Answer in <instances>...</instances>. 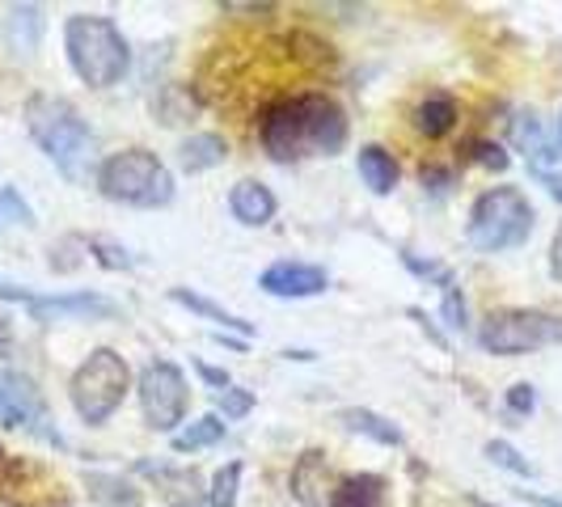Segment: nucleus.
Segmentation results:
<instances>
[{
  "mask_svg": "<svg viewBox=\"0 0 562 507\" xmlns=\"http://www.w3.org/2000/svg\"><path fill=\"white\" fill-rule=\"evenodd\" d=\"M347 140V114L326 93H301L271 106L262 119V148L276 161H296L313 153H338Z\"/></svg>",
  "mask_w": 562,
  "mask_h": 507,
  "instance_id": "f257e3e1",
  "label": "nucleus"
},
{
  "mask_svg": "<svg viewBox=\"0 0 562 507\" xmlns=\"http://www.w3.org/2000/svg\"><path fill=\"white\" fill-rule=\"evenodd\" d=\"M26 127L34 144L52 157V166L68 178V182H81L89 157H93V132L81 119V111L64 98L52 93H34L26 102Z\"/></svg>",
  "mask_w": 562,
  "mask_h": 507,
  "instance_id": "f03ea898",
  "label": "nucleus"
},
{
  "mask_svg": "<svg viewBox=\"0 0 562 507\" xmlns=\"http://www.w3.org/2000/svg\"><path fill=\"white\" fill-rule=\"evenodd\" d=\"M64 47H68V64L85 84L93 89H111L123 81L127 72V38L102 13H77L64 26Z\"/></svg>",
  "mask_w": 562,
  "mask_h": 507,
  "instance_id": "7ed1b4c3",
  "label": "nucleus"
},
{
  "mask_svg": "<svg viewBox=\"0 0 562 507\" xmlns=\"http://www.w3.org/2000/svg\"><path fill=\"white\" fill-rule=\"evenodd\" d=\"M98 191L127 207H166L173 199V178L148 148H127L98 166Z\"/></svg>",
  "mask_w": 562,
  "mask_h": 507,
  "instance_id": "20e7f679",
  "label": "nucleus"
},
{
  "mask_svg": "<svg viewBox=\"0 0 562 507\" xmlns=\"http://www.w3.org/2000/svg\"><path fill=\"white\" fill-rule=\"evenodd\" d=\"M533 233V203L516 187H491L470 207V241L486 254L516 250Z\"/></svg>",
  "mask_w": 562,
  "mask_h": 507,
  "instance_id": "39448f33",
  "label": "nucleus"
},
{
  "mask_svg": "<svg viewBox=\"0 0 562 507\" xmlns=\"http://www.w3.org/2000/svg\"><path fill=\"white\" fill-rule=\"evenodd\" d=\"M127 381H132V372L123 364V356H114L111 347H98V351L72 372V385H68L77 415H81L89 427L106 422L114 410L123 406Z\"/></svg>",
  "mask_w": 562,
  "mask_h": 507,
  "instance_id": "423d86ee",
  "label": "nucleus"
},
{
  "mask_svg": "<svg viewBox=\"0 0 562 507\" xmlns=\"http://www.w3.org/2000/svg\"><path fill=\"white\" fill-rule=\"evenodd\" d=\"M482 347L495 356H525L533 347L562 342V317L541 309H499L482 322Z\"/></svg>",
  "mask_w": 562,
  "mask_h": 507,
  "instance_id": "0eeeda50",
  "label": "nucleus"
},
{
  "mask_svg": "<svg viewBox=\"0 0 562 507\" xmlns=\"http://www.w3.org/2000/svg\"><path fill=\"white\" fill-rule=\"evenodd\" d=\"M187 402H191V390H187V376L169 360H157L140 372V406L148 427L157 431H173L182 415H187Z\"/></svg>",
  "mask_w": 562,
  "mask_h": 507,
  "instance_id": "6e6552de",
  "label": "nucleus"
},
{
  "mask_svg": "<svg viewBox=\"0 0 562 507\" xmlns=\"http://www.w3.org/2000/svg\"><path fill=\"white\" fill-rule=\"evenodd\" d=\"M258 288L271 292V296H288V301H305V296H317L330 288V275L322 267H310V262H276L258 275Z\"/></svg>",
  "mask_w": 562,
  "mask_h": 507,
  "instance_id": "1a4fd4ad",
  "label": "nucleus"
},
{
  "mask_svg": "<svg viewBox=\"0 0 562 507\" xmlns=\"http://www.w3.org/2000/svg\"><path fill=\"white\" fill-rule=\"evenodd\" d=\"M30 313L52 322V317H114V301L98 296V292H64V296H34Z\"/></svg>",
  "mask_w": 562,
  "mask_h": 507,
  "instance_id": "9d476101",
  "label": "nucleus"
},
{
  "mask_svg": "<svg viewBox=\"0 0 562 507\" xmlns=\"http://www.w3.org/2000/svg\"><path fill=\"white\" fill-rule=\"evenodd\" d=\"M4 43L18 59H30L43 43V9L34 4H13L4 13Z\"/></svg>",
  "mask_w": 562,
  "mask_h": 507,
  "instance_id": "9b49d317",
  "label": "nucleus"
},
{
  "mask_svg": "<svg viewBox=\"0 0 562 507\" xmlns=\"http://www.w3.org/2000/svg\"><path fill=\"white\" fill-rule=\"evenodd\" d=\"M228 212L241 221V225H267L271 216H276V195L262 187V182H254V178H241L233 191H228Z\"/></svg>",
  "mask_w": 562,
  "mask_h": 507,
  "instance_id": "f8f14e48",
  "label": "nucleus"
},
{
  "mask_svg": "<svg viewBox=\"0 0 562 507\" xmlns=\"http://www.w3.org/2000/svg\"><path fill=\"white\" fill-rule=\"evenodd\" d=\"M512 144H516L537 169L559 157V144H554V136L541 127V119H537L533 111H520L516 119H512Z\"/></svg>",
  "mask_w": 562,
  "mask_h": 507,
  "instance_id": "ddd939ff",
  "label": "nucleus"
},
{
  "mask_svg": "<svg viewBox=\"0 0 562 507\" xmlns=\"http://www.w3.org/2000/svg\"><path fill=\"white\" fill-rule=\"evenodd\" d=\"M356 169H360V178H364V187L372 195H390L397 187V166L394 157L381 148V144H368L360 148V157H356Z\"/></svg>",
  "mask_w": 562,
  "mask_h": 507,
  "instance_id": "4468645a",
  "label": "nucleus"
},
{
  "mask_svg": "<svg viewBox=\"0 0 562 507\" xmlns=\"http://www.w3.org/2000/svg\"><path fill=\"white\" fill-rule=\"evenodd\" d=\"M225 157H228L225 140H221V136H212V132H199V136L182 140V148H178V161H182L187 173H203V169L221 166Z\"/></svg>",
  "mask_w": 562,
  "mask_h": 507,
  "instance_id": "2eb2a0df",
  "label": "nucleus"
},
{
  "mask_svg": "<svg viewBox=\"0 0 562 507\" xmlns=\"http://www.w3.org/2000/svg\"><path fill=\"white\" fill-rule=\"evenodd\" d=\"M415 123H419L423 136L440 140V136H449L452 123H457V102H452L449 93H431V98H423V102H419Z\"/></svg>",
  "mask_w": 562,
  "mask_h": 507,
  "instance_id": "dca6fc26",
  "label": "nucleus"
},
{
  "mask_svg": "<svg viewBox=\"0 0 562 507\" xmlns=\"http://www.w3.org/2000/svg\"><path fill=\"white\" fill-rule=\"evenodd\" d=\"M381 499H385V482L376 474H360V478L338 482L330 507H381Z\"/></svg>",
  "mask_w": 562,
  "mask_h": 507,
  "instance_id": "f3484780",
  "label": "nucleus"
},
{
  "mask_svg": "<svg viewBox=\"0 0 562 507\" xmlns=\"http://www.w3.org/2000/svg\"><path fill=\"white\" fill-rule=\"evenodd\" d=\"M338 422L347 427V431H364L372 436L376 444H402V431H397L390 419H381V415H372V410H360V406H351V410H342Z\"/></svg>",
  "mask_w": 562,
  "mask_h": 507,
  "instance_id": "a211bd4d",
  "label": "nucleus"
},
{
  "mask_svg": "<svg viewBox=\"0 0 562 507\" xmlns=\"http://www.w3.org/2000/svg\"><path fill=\"white\" fill-rule=\"evenodd\" d=\"M216 440H225V419H221V415H203V419H195L191 427L173 431V449L178 452L207 449V444H216Z\"/></svg>",
  "mask_w": 562,
  "mask_h": 507,
  "instance_id": "6ab92c4d",
  "label": "nucleus"
},
{
  "mask_svg": "<svg viewBox=\"0 0 562 507\" xmlns=\"http://www.w3.org/2000/svg\"><path fill=\"white\" fill-rule=\"evenodd\" d=\"M178 305H187L191 313H203V317H212V322H225V330H237V335H250L254 326L250 322H241V317H233L228 309H221V305H212L207 296H195V292H187V288H173L169 292Z\"/></svg>",
  "mask_w": 562,
  "mask_h": 507,
  "instance_id": "aec40b11",
  "label": "nucleus"
},
{
  "mask_svg": "<svg viewBox=\"0 0 562 507\" xmlns=\"http://www.w3.org/2000/svg\"><path fill=\"white\" fill-rule=\"evenodd\" d=\"M34 225V212H30V203L13 187H4L0 191V233L4 228H30Z\"/></svg>",
  "mask_w": 562,
  "mask_h": 507,
  "instance_id": "412c9836",
  "label": "nucleus"
},
{
  "mask_svg": "<svg viewBox=\"0 0 562 507\" xmlns=\"http://www.w3.org/2000/svg\"><path fill=\"white\" fill-rule=\"evenodd\" d=\"M237 478H241V465L237 461H228L225 470H216V478H212V507L237 504Z\"/></svg>",
  "mask_w": 562,
  "mask_h": 507,
  "instance_id": "4be33fe9",
  "label": "nucleus"
},
{
  "mask_svg": "<svg viewBox=\"0 0 562 507\" xmlns=\"http://www.w3.org/2000/svg\"><path fill=\"white\" fill-rule=\"evenodd\" d=\"M486 457H491L495 465H504V470H512L516 478H533V465H529V461H525L520 452L512 449L507 440H491V444H486Z\"/></svg>",
  "mask_w": 562,
  "mask_h": 507,
  "instance_id": "5701e85b",
  "label": "nucleus"
},
{
  "mask_svg": "<svg viewBox=\"0 0 562 507\" xmlns=\"http://www.w3.org/2000/svg\"><path fill=\"white\" fill-rule=\"evenodd\" d=\"M93 486H98V495H102L106 504H114V507H136V504H140V495H136L127 482H119V478H93Z\"/></svg>",
  "mask_w": 562,
  "mask_h": 507,
  "instance_id": "b1692460",
  "label": "nucleus"
},
{
  "mask_svg": "<svg viewBox=\"0 0 562 507\" xmlns=\"http://www.w3.org/2000/svg\"><path fill=\"white\" fill-rule=\"evenodd\" d=\"M216 406L225 410V419H241V415H250V406H254V394L250 390H221V397H216Z\"/></svg>",
  "mask_w": 562,
  "mask_h": 507,
  "instance_id": "393cba45",
  "label": "nucleus"
},
{
  "mask_svg": "<svg viewBox=\"0 0 562 507\" xmlns=\"http://www.w3.org/2000/svg\"><path fill=\"white\" fill-rule=\"evenodd\" d=\"M89 250H98V262H102V267H111V271H123V267H132V254L123 250V246H114V241H102V237H93V241H89Z\"/></svg>",
  "mask_w": 562,
  "mask_h": 507,
  "instance_id": "a878e982",
  "label": "nucleus"
},
{
  "mask_svg": "<svg viewBox=\"0 0 562 507\" xmlns=\"http://www.w3.org/2000/svg\"><path fill=\"white\" fill-rule=\"evenodd\" d=\"M533 406H537L533 385H525V381H520V385H512V390H507V410H516V415H529Z\"/></svg>",
  "mask_w": 562,
  "mask_h": 507,
  "instance_id": "bb28decb",
  "label": "nucleus"
},
{
  "mask_svg": "<svg viewBox=\"0 0 562 507\" xmlns=\"http://www.w3.org/2000/svg\"><path fill=\"white\" fill-rule=\"evenodd\" d=\"M445 322H449L452 330H465V301H461V292H457V288L445 292Z\"/></svg>",
  "mask_w": 562,
  "mask_h": 507,
  "instance_id": "cd10ccee",
  "label": "nucleus"
},
{
  "mask_svg": "<svg viewBox=\"0 0 562 507\" xmlns=\"http://www.w3.org/2000/svg\"><path fill=\"white\" fill-rule=\"evenodd\" d=\"M474 157L491 169H507V153L499 148V144H474Z\"/></svg>",
  "mask_w": 562,
  "mask_h": 507,
  "instance_id": "c85d7f7f",
  "label": "nucleus"
},
{
  "mask_svg": "<svg viewBox=\"0 0 562 507\" xmlns=\"http://www.w3.org/2000/svg\"><path fill=\"white\" fill-rule=\"evenodd\" d=\"M449 169H423V187L431 182V191H449Z\"/></svg>",
  "mask_w": 562,
  "mask_h": 507,
  "instance_id": "c756f323",
  "label": "nucleus"
},
{
  "mask_svg": "<svg viewBox=\"0 0 562 507\" xmlns=\"http://www.w3.org/2000/svg\"><path fill=\"white\" fill-rule=\"evenodd\" d=\"M199 376L207 381V385H216V390H228V372H221V368L212 364H199Z\"/></svg>",
  "mask_w": 562,
  "mask_h": 507,
  "instance_id": "7c9ffc66",
  "label": "nucleus"
},
{
  "mask_svg": "<svg viewBox=\"0 0 562 507\" xmlns=\"http://www.w3.org/2000/svg\"><path fill=\"white\" fill-rule=\"evenodd\" d=\"M537 182L550 191L554 199H562V173H550V169H537Z\"/></svg>",
  "mask_w": 562,
  "mask_h": 507,
  "instance_id": "2f4dec72",
  "label": "nucleus"
},
{
  "mask_svg": "<svg viewBox=\"0 0 562 507\" xmlns=\"http://www.w3.org/2000/svg\"><path fill=\"white\" fill-rule=\"evenodd\" d=\"M550 271H554V280L562 283V225L554 233V246H550Z\"/></svg>",
  "mask_w": 562,
  "mask_h": 507,
  "instance_id": "473e14b6",
  "label": "nucleus"
},
{
  "mask_svg": "<svg viewBox=\"0 0 562 507\" xmlns=\"http://www.w3.org/2000/svg\"><path fill=\"white\" fill-rule=\"evenodd\" d=\"M529 504H537V507H562V499H554V495H537V491H520Z\"/></svg>",
  "mask_w": 562,
  "mask_h": 507,
  "instance_id": "72a5a7b5",
  "label": "nucleus"
},
{
  "mask_svg": "<svg viewBox=\"0 0 562 507\" xmlns=\"http://www.w3.org/2000/svg\"><path fill=\"white\" fill-rule=\"evenodd\" d=\"M554 144H559V157H562V119L554 123Z\"/></svg>",
  "mask_w": 562,
  "mask_h": 507,
  "instance_id": "f704fd0d",
  "label": "nucleus"
},
{
  "mask_svg": "<svg viewBox=\"0 0 562 507\" xmlns=\"http://www.w3.org/2000/svg\"><path fill=\"white\" fill-rule=\"evenodd\" d=\"M474 507H495V504H486V499H474Z\"/></svg>",
  "mask_w": 562,
  "mask_h": 507,
  "instance_id": "c9c22d12",
  "label": "nucleus"
}]
</instances>
